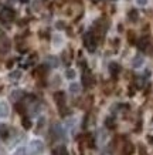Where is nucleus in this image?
Masks as SVG:
<instances>
[{
  "instance_id": "nucleus-1",
  "label": "nucleus",
  "mask_w": 153,
  "mask_h": 155,
  "mask_svg": "<svg viewBox=\"0 0 153 155\" xmlns=\"http://www.w3.org/2000/svg\"><path fill=\"white\" fill-rule=\"evenodd\" d=\"M84 44H85V47L88 48L89 51H95V48H97V37L94 36L92 31H88L84 36Z\"/></svg>"
},
{
  "instance_id": "nucleus-2",
  "label": "nucleus",
  "mask_w": 153,
  "mask_h": 155,
  "mask_svg": "<svg viewBox=\"0 0 153 155\" xmlns=\"http://www.w3.org/2000/svg\"><path fill=\"white\" fill-rule=\"evenodd\" d=\"M44 151V144L41 140H33L30 141V152L31 155H40Z\"/></svg>"
},
{
  "instance_id": "nucleus-3",
  "label": "nucleus",
  "mask_w": 153,
  "mask_h": 155,
  "mask_svg": "<svg viewBox=\"0 0 153 155\" xmlns=\"http://www.w3.org/2000/svg\"><path fill=\"white\" fill-rule=\"evenodd\" d=\"M13 19H14V12L11 9L6 7V9L2 10V13H0V20H2L3 23H10Z\"/></svg>"
},
{
  "instance_id": "nucleus-4",
  "label": "nucleus",
  "mask_w": 153,
  "mask_h": 155,
  "mask_svg": "<svg viewBox=\"0 0 153 155\" xmlns=\"http://www.w3.org/2000/svg\"><path fill=\"white\" fill-rule=\"evenodd\" d=\"M108 138H109V134H108L107 130H99V131H98L97 141H98V144H99V145H104V144L108 141Z\"/></svg>"
},
{
  "instance_id": "nucleus-5",
  "label": "nucleus",
  "mask_w": 153,
  "mask_h": 155,
  "mask_svg": "<svg viewBox=\"0 0 153 155\" xmlns=\"http://www.w3.org/2000/svg\"><path fill=\"white\" fill-rule=\"evenodd\" d=\"M145 63V58L142 54H136V56L133 57V60H132V67L133 68H140V67L143 66Z\"/></svg>"
},
{
  "instance_id": "nucleus-6",
  "label": "nucleus",
  "mask_w": 153,
  "mask_h": 155,
  "mask_svg": "<svg viewBox=\"0 0 153 155\" xmlns=\"http://www.w3.org/2000/svg\"><path fill=\"white\" fill-rule=\"evenodd\" d=\"M10 114V108H9V104L6 103V101H0V117H9Z\"/></svg>"
},
{
  "instance_id": "nucleus-7",
  "label": "nucleus",
  "mask_w": 153,
  "mask_h": 155,
  "mask_svg": "<svg viewBox=\"0 0 153 155\" xmlns=\"http://www.w3.org/2000/svg\"><path fill=\"white\" fill-rule=\"evenodd\" d=\"M46 63L50 67H54V68H56V67H58V64H60V61H58V58H57L56 56H48L46 58Z\"/></svg>"
},
{
  "instance_id": "nucleus-8",
  "label": "nucleus",
  "mask_w": 153,
  "mask_h": 155,
  "mask_svg": "<svg viewBox=\"0 0 153 155\" xmlns=\"http://www.w3.org/2000/svg\"><path fill=\"white\" fill-rule=\"evenodd\" d=\"M23 95L24 94L21 90H14V91H11V94H10V98L13 100V101H19V100H21Z\"/></svg>"
},
{
  "instance_id": "nucleus-9",
  "label": "nucleus",
  "mask_w": 153,
  "mask_h": 155,
  "mask_svg": "<svg viewBox=\"0 0 153 155\" xmlns=\"http://www.w3.org/2000/svg\"><path fill=\"white\" fill-rule=\"evenodd\" d=\"M70 93L71 94H74V95L79 94V93H81V85H79L78 83H71L70 84Z\"/></svg>"
},
{
  "instance_id": "nucleus-10",
  "label": "nucleus",
  "mask_w": 153,
  "mask_h": 155,
  "mask_svg": "<svg viewBox=\"0 0 153 155\" xmlns=\"http://www.w3.org/2000/svg\"><path fill=\"white\" fill-rule=\"evenodd\" d=\"M84 84L88 85V87H91V85L94 84V77H92V74H91L89 71L84 74Z\"/></svg>"
},
{
  "instance_id": "nucleus-11",
  "label": "nucleus",
  "mask_w": 153,
  "mask_h": 155,
  "mask_svg": "<svg viewBox=\"0 0 153 155\" xmlns=\"http://www.w3.org/2000/svg\"><path fill=\"white\" fill-rule=\"evenodd\" d=\"M109 71H111V74L115 77V75L121 71V67H119L118 63H109Z\"/></svg>"
},
{
  "instance_id": "nucleus-12",
  "label": "nucleus",
  "mask_w": 153,
  "mask_h": 155,
  "mask_svg": "<svg viewBox=\"0 0 153 155\" xmlns=\"http://www.w3.org/2000/svg\"><path fill=\"white\" fill-rule=\"evenodd\" d=\"M9 78L11 81H17V80H20L21 78V71H19V70H16V71H11L9 74Z\"/></svg>"
},
{
  "instance_id": "nucleus-13",
  "label": "nucleus",
  "mask_w": 153,
  "mask_h": 155,
  "mask_svg": "<svg viewBox=\"0 0 153 155\" xmlns=\"http://www.w3.org/2000/svg\"><path fill=\"white\" fill-rule=\"evenodd\" d=\"M53 44H54V47H60L61 44H62V37H61L60 34H54L53 36Z\"/></svg>"
},
{
  "instance_id": "nucleus-14",
  "label": "nucleus",
  "mask_w": 153,
  "mask_h": 155,
  "mask_svg": "<svg viewBox=\"0 0 153 155\" xmlns=\"http://www.w3.org/2000/svg\"><path fill=\"white\" fill-rule=\"evenodd\" d=\"M56 101H57V104L58 105H62V104L65 103V95H64V93H57L56 94Z\"/></svg>"
},
{
  "instance_id": "nucleus-15",
  "label": "nucleus",
  "mask_w": 153,
  "mask_h": 155,
  "mask_svg": "<svg viewBox=\"0 0 153 155\" xmlns=\"http://www.w3.org/2000/svg\"><path fill=\"white\" fill-rule=\"evenodd\" d=\"M65 77H67L68 80H74L75 77H77V73H75V70H72V68H68V70L65 71Z\"/></svg>"
},
{
  "instance_id": "nucleus-16",
  "label": "nucleus",
  "mask_w": 153,
  "mask_h": 155,
  "mask_svg": "<svg viewBox=\"0 0 153 155\" xmlns=\"http://www.w3.org/2000/svg\"><path fill=\"white\" fill-rule=\"evenodd\" d=\"M7 135H9V128H7V125H0V137L6 138Z\"/></svg>"
},
{
  "instance_id": "nucleus-17",
  "label": "nucleus",
  "mask_w": 153,
  "mask_h": 155,
  "mask_svg": "<svg viewBox=\"0 0 153 155\" xmlns=\"http://www.w3.org/2000/svg\"><path fill=\"white\" fill-rule=\"evenodd\" d=\"M54 155H68L67 150H65L64 147H58L56 151H54Z\"/></svg>"
},
{
  "instance_id": "nucleus-18",
  "label": "nucleus",
  "mask_w": 153,
  "mask_h": 155,
  "mask_svg": "<svg viewBox=\"0 0 153 155\" xmlns=\"http://www.w3.org/2000/svg\"><path fill=\"white\" fill-rule=\"evenodd\" d=\"M54 134H56L57 137H62V135H64V132H62V128H61V125H58V124H57L56 127H54Z\"/></svg>"
},
{
  "instance_id": "nucleus-19",
  "label": "nucleus",
  "mask_w": 153,
  "mask_h": 155,
  "mask_svg": "<svg viewBox=\"0 0 153 155\" xmlns=\"http://www.w3.org/2000/svg\"><path fill=\"white\" fill-rule=\"evenodd\" d=\"M148 44H149L148 38H142V40L139 41V48H140V50H145V48L148 47Z\"/></svg>"
},
{
  "instance_id": "nucleus-20",
  "label": "nucleus",
  "mask_w": 153,
  "mask_h": 155,
  "mask_svg": "<svg viewBox=\"0 0 153 155\" xmlns=\"http://www.w3.org/2000/svg\"><path fill=\"white\" fill-rule=\"evenodd\" d=\"M129 19L132 20V21H136V20H138V12H136V10H132L129 13Z\"/></svg>"
},
{
  "instance_id": "nucleus-21",
  "label": "nucleus",
  "mask_w": 153,
  "mask_h": 155,
  "mask_svg": "<svg viewBox=\"0 0 153 155\" xmlns=\"http://www.w3.org/2000/svg\"><path fill=\"white\" fill-rule=\"evenodd\" d=\"M132 151H133V145H132V144H129V142H126L125 154H126V155H130V154H132Z\"/></svg>"
},
{
  "instance_id": "nucleus-22",
  "label": "nucleus",
  "mask_w": 153,
  "mask_h": 155,
  "mask_svg": "<svg viewBox=\"0 0 153 155\" xmlns=\"http://www.w3.org/2000/svg\"><path fill=\"white\" fill-rule=\"evenodd\" d=\"M9 47H10L9 40H5V41L2 43V48H3V51H7V50H9Z\"/></svg>"
},
{
  "instance_id": "nucleus-23",
  "label": "nucleus",
  "mask_w": 153,
  "mask_h": 155,
  "mask_svg": "<svg viewBox=\"0 0 153 155\" xmlns=\"http://www.w3.org/2000/svg\"><path fill=\"white\" fill-rule=\"evenodd\" d=\"M23 127L24 128H31V121H30V120H27V118H24L23 120Z\"/></svg>"
},
{
  "instance_id": "nucleus-24",
  "label": "nucleus",
  "mask_w": 153,
  "mask_h": 155,
  "mask_svg": "<svg viewBox=\"0 0 153 155\" xmlns=\"http://www.w3.org/2000/svg\"><path fill=\"white\" fill-rule=\"evenodd\" d=\"M14 155H26V148H23V147L19 148V150L14 152Z\"/></svg>"
},
{
  "instance_id": "nucleus-25",
  "label": "nucleus",
  "mask_w": 153,
  "mask_h": 155,
  "mask_svg": "<svg viewBox=\"0 0 153 155\" xmlns=\"http://www.w3.org/2000/svg\"><path fill=\"white\" fill-rule=\"evenodd\" d=\"M135 2H136V5L138 6H146L149 0H135Z\"/></svg>"
},
{
  "instance_id": "nucleus-26",
  "label": "nucleus",
  "mask_w": 153,
  "mask_h": 155,
  "mask_svg": "<svg viewBox=\"0 0 153 155\" xmlns=\"http://www.w3.org/2000/svg\"><path fill=\"white\" fill-rule=\"evenodd\" d=\"M107 125H108V127H113V121H112V118H108Z\"/></svg>"
},
{
  "instance_id": "nucleus-27",
  "label": "nucleus",
  "mask_w": 153,
  "mask_h": 155,
  "mask_svg": "<svg viewBox=\"0 0 153 155\" xmlns=\"http://www.w3.org/2000/svg\"><path fill=\"white\" fill-rule=\"evenodd\" d=\"M64 26H65V24L62 23V21H58V23H57V27H58V28H62Z\"/></svg>"
},
{
  "instance_id": "nucleus-28",
  "label": "nucleus",
  "mask_w": 153,
  "mask_h": 155,
  "mask_svg": "<svg viewBox=\"0 0 153 155\" xmlns=\"http://www.w3.org/2000/svg\"><path fill=\"white\" fill-rule=\"evenodd\" d=\"M14 2H16V0H9V2H7V3H9V5H13Z\"/></svg>"
}]
</instances>
